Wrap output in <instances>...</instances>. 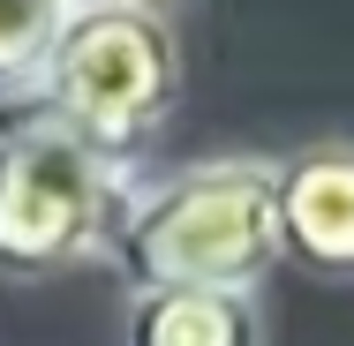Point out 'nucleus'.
Segmentation results:
<instances>
[{
	"label": "nucleus",
	"mask_w": 354,
	"mask_h": 346,
	"mask_svg": "<svg viewBox=\"0 0 354 346\" xmlns=\"http://www.w3.org/2000/svg\"><path fill=\"white\" fill-rule=\"evenodd\" d=\"M279 264L354 286V143H309L279 158Z\"/></svg>",
	"instance_id": "4"
},
{
	"label": "nucleus",
	"mask_w": 354,
	"mask_h": 346,
	"mask_svg": "<svg viewBox=\"0 0 354 346\" xmlns=\"http://www.w3.org/2000/svg\"><path fill=\"white\" fill-rule=\"evenodd\" d=\"M129 8H151V15H166V8H181V0H129Z\"/></svg>",
	"instance_id": "7"
},
{
	"label": "nucleus",
	"mask_w": 354,
	"mask_h": 346,
	"mask_svg": "<svg viewBox=\"0 0 354 346\" xmlns=\"http://www.w3.org/2000/svg\"><path fill=\"white\" fill-rule=\"evenodd\" d=\"M174 98H181L174 23L151 8H129V0H75L68 30L30 90L38 113H53L75 143H91L113 166H129L166 128Z\"/></svg>",
	"instance_id": "3"
},
{
	"label": "nucleus",
	"mask_w": 354,
	"mask_h": 346,
	"mask_svg": "<svg viewBox=\"0 0 354 346\" xmlns=\"http://www.w3.org/2000/svg\"><path fill=\"white\" fill-rule=\"evenodd\" d=\"M121 346H264V316L257 294H129Z\"/></svg>",
	"instance_id": "5"
},
{
	"label": "nucleus",
	"mask_w": 354,
	"mask_h": 346,
	"mask_svg": "<svg viewBox=\"0 0 354 346\" xmlns=\"http://www.w3.org/2000/svg\"><path fill=\"white\" fill-rule=\"evenodd\" d=\"M129 173L75 143L53 113L23 106L0 121V278L38 286V278L83 271L113 249V226L129 211Z\"/></svg>",
	"instance_id": "2"
},
{
	"label": "nucleus",
	"mask_w": 354,
	"mask_h": 346,
	"mask_svg": "<svg viewBox=\"0 0 354 346\" xmlns=\"http://www.w3.org/2000/svg\"><path fill=\"white\" fill-rule=\"evenodd\" d=\"M68 15H75V0H0V98L8 106H30Z\"/></svg>",
	"instance_id": "6"
},
{
	"label": "nucleus",
	"mask_w": 354,
	"mask_h": 346,
	"mask_svg": "<svg viewBox=\"0 0 354 346\" xmlns=\"http://www.w3.org/2000/svg\"><path fill=\"white\" fill-rule=\"evenodd\" d=\"M279 158H204L166 181H136L113 226V271L129 294H249L279 264Z\"/></svg>",
	"instance_id": "1"
}]
</instances>
